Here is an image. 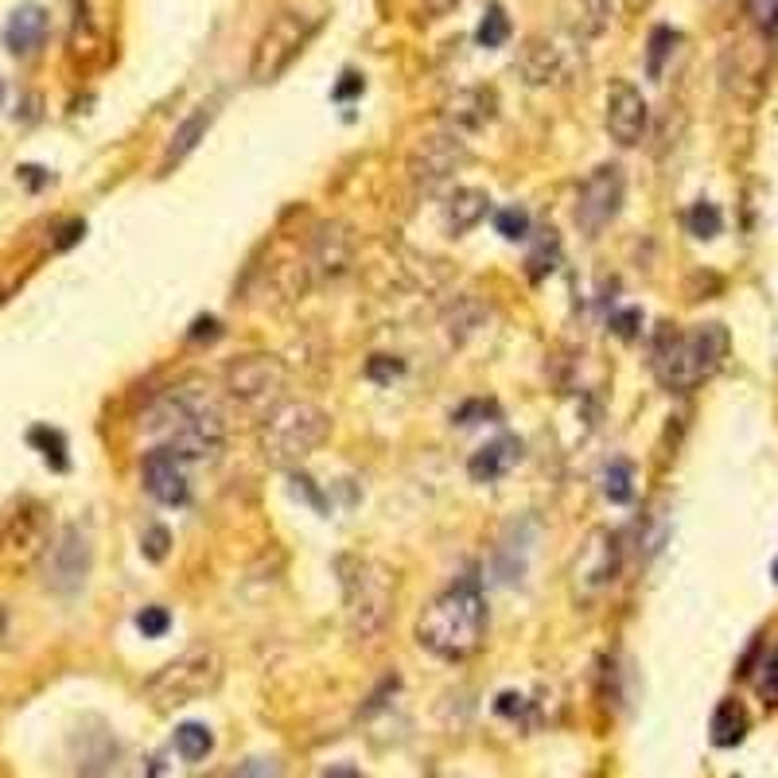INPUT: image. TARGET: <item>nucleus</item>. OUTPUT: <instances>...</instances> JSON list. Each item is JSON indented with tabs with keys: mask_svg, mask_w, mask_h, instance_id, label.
Listing matches in <instances>:
<instances>
[{
	"mask_svg": "<svg viewBox=\"0 0 778 778\" xmlns=\"http://www.w3.org/2000/svg\"><path fill=\"white\" fill-rule=\"evenodd\" d=\"M144 432L156 436V447L171 452L183 464L211 459L226 444V409L206 385L183 382L171 385L148 405L144 412Z\"/></svg>",
	"mask_w": 778,
	"mask_h": 778,
	"instance_id": "obj_1",
	"label": "nucleus"
},
{
	"mask_svg": "<svg viewBox=\"0 0 778 778\" xmlns=\"http://www.w3.org/2000/svg\"><path fill=\"white\" fill-rule=\"evenodd\" d=\"M487 631V600L475 580H459L444 588L417 619V643L440 662H467Z\"/></svg>",
	"mask_w": 778,
	"mask_h": 778,
	"instance_id": "obj_2",
	"label": "nucleus"
},
{
	"mask_svg": "<svg viewBox=\"0 0 778 778\" xmlns=\"http://www.w3.org/2000/svg\"><path fill=\"white\" fill-rule=\"evenodd\" d=\"M728 347H732V335L725 323H701L693 332L662 327L654 339L650 367L670 394H690L725 367Z\"/></svg>",
	"mask_w": 778,
	"mask_h": 778,
	"instance_id": "obj_3",
	"label": "nucleus"
},
{
	"mask_svg": "<svg viewBox=\"0 0 778 778\" xmlns=\"http://www.w3.org/2000/svg\"><path fill=\"white\" fill-rule=\"evenodd\" d=\"M335 573H339L343 608H347V626L358 643H378L382 631L390 626L394 611V576L374 556L343 553L335 556Z\"/></svg>",
	"mask_w": 778,
	"mask_h": 778,
	"instance_id": "obj_4",
	"label": "nucleus"
},
{
	"mask_svg": "<svg viewBox=\"0 0 778 778\" xmlns=\"http://www.w3.org/2000/svg\"><path fill=\"white\" fill-rule=\"evenodd\" d=\"M332 432V417L320 409L315 402H296V397H285L280 405L261 417V456L273 467H300L315 447L327 440Z\"/></svg>",
	"mask_w": 778,
	"mask_h": 778,
	"instance_id": "obj_5",
	"label": "nucleus"
},
{
	"mask_svg": "<svg viewBox=\"0 0 778 778\" xmlns=\"http://www.w3.org/2000/svg\"><path fill=\"white\" fill-rule=\"evenodd\" d=\"M218 681H223V658L206 646H195V650L179 654L176 662L160 666L144 685V697L153 701L156 713H171V708L195 705L206 693H215Z\"/></svg>",
	"mask_w": 778,
	"mask_h": 778,
	"instance_id": "obj_6",
	"label": "nucleus"
},
{
	"mask_svg": "<svg viewBox=\"0 0 778 778\" xmlns=\"http://www.w3.org/2000/svg\"><path fill=\"white\" fill-rule=\"evenodd\" d=\"M312 36H315V16L296 12V9L277 12V16L265 24V32L258 36V44H253L250 79L258 82V86L277 82L280 74H285L288 67L300 59V51H304Z\"/></svg>",
	"mask_w": 778,
	"mask_h": 778,
	"instance_id": "obj_7",
	"label": "nucleus"
},
{
	"mask_svg": "<svg viewBox=\"0 0 778 778\" xmlns=\"http://www.w3.org/2000/svg\"><path fill=\"white\" fill-rule=\"evenodd\" d=\"M514 71L526 86H568L584 71V39L568 32H541L522 44Z\"/></svg>",
	"mask_w": 778,
	"mask_h": 778,
	"instance_id": "obj_8",
	"label": "nucleus"
},
{
	"mask_svg": "<svg viewBox=\"0 0 778 778\" xmlns=\"http://www.w3.org/2000/svg\"><path fill=\"white\" fill-rule=\"evenodd\" d=\"M223 385L230 402H238L242 409L268 412L273 405L285 402L288 367L277 355H242L226 367Z\"/></svg>",
	"mask_w": 778,
	"mask_h": 778,
	"instance_id": "obj_9",
	"label": "nucleus"
},
{
	"mask_svg": "<svg viewBox=\"0 0 778 778\" xmlns=\"http://www.w3.org/2000/svg\"><path fill=\"white\" fill-rule=\"evenodd\" d=\"M89 564H94L89 534L82 526H63L47 541L44 556H39L44 588L55 591V596H79V591L86 588Z\"/></svg>",
	"mask_w": 778,
	"mask_h": 778,
	"instance_id": "obj_10",
	"label": "nucleus"
},
{
	"mask_svg": "<svg viewBox=\"0 0 778 778\" xmlns=\"http://www.w3.org/2000/svg\"><path fill=\"white\" fill-rule=\"evenodd\" d=\"M626 199V179L619 164H600L588 179L580 183V195H576V226L588 238H600L611 223L619 218Z\"/></svg>",
	"mask_w": 778,
	"mask_h": 778,
	"instance_id": "obj_11",
	"label": "nucleus"
},
{
	"mask_svg": "<svg viewBox=\"0 0 778 778\" xmlns=\"http://www.w3.org/2000/svg\"><path fill=\"white\" fill-rule=\"evenodd\" d=\"M467 156H471L467 153V141L459 133H452V129L424 133L409 153V179L417 183V188L432 191L456 176V171L467 164Z\"/></svg>",
	"mask_w": 778,
	"mask_h": 778,
	"instance_id": "obj_12",
	"label": "nucleus"
},
{
	"mask_svg": "<svg viewBox=\"0 0 778 778\" xmlns=\"http://www.w3.org/2000/svg\"><path fill=\"white\" fill-rule=\"evenodd\" d=\"M619 564H623V546H619L615 529H591L588 541L580 546L573 564V580L580 596H600L603 588H611L619 576Z\"/></svg>",
	"mask_w": 778,
	"mask_h": 778,
	"instance_id": "obj_13",
	"label": "nucleus"
},
{
	"mask_svg": "<svg viewBox=\"0 0 778 778\" xmlns=\"http://www.w3.org/2000/svg\"><path fill=\"white\" fill-rule=\"evenodd\" d=\"M355 261V238L343 223H320L308 238V250H304V277L312 285H332L339 280L343 273L350 268Z\"/></svg>",
	"mask_w": 778,
	"mask_h": 778,
	"instance_id": "obj_14",
	"label": "nucleus"
},
{
	"mask_svg": "<svg viewBox=\"0 0 778 778\" xmlns=\"http://www.w3.org/2000/svg\"><path fill=\"white\" fill-rule=\"evenodd\" d=\"M646 121H650V109H646L643 89L635 82H611L608 89V113H603V125H608V136L623 148H635L646 133Z\"/></svg>",
	"mask_w": 778,
	"mask_h": 778,
	"instance_id": "obj_15",
	"label": "nucleus"
},
{
	"mask_svg": "<svg viewBox=\"0 0 778 778\" xmlns=\"http://www.w3.org/2000/svg\"><path fill=\"white\" fill-rule=\"evenodd\" d=\"M494 113H499V94L487 86H464L456 89L452 98L444 101V109H440V117H444V129H452V133H479V129H487L494 121Z\"/></svg>",
	"mask_w": 778,
	"mask_h": 778,
	"instance_id": "obj_16",
	"label": "nucleus"
},
{
	"mask_svg": "<svg viewBox=\"0 0 778 778\" xmlns=\"http://www.w3.org/2000/svg\"><path fill=\"white\" fill-rule=\"evenodd\" d=\"M141 479H144V491L153 494L156 502H164V506H183L191 494L183 459H176L171 452H164V447H153V452L144 456Z\"/></svg>",
	"mask_w": 778,
	"mask_h": 778,
	"instance_id": "obj_17",
	"label": "nucleus"
},
{
	"mask_svg": "<svg viewBox=\"0 0 778 778\" xmlns=\"http://www.w3.org/2000/svg\"><path fill=\"white\" fill-rule=\"evenodd\" d=\"M487 211H491V195H487V191L456 188L447 195L444 211H440V226H444V234H452V238H464L467 230H475V226L483 223Z\"/></svg>",
	"mask_w": 778,
	"mask_h": 778,
	"instance_id": "obj_18",
	"label": "nucleus"
},
{
	"mask_svg": "<svg viewBox=\"0 0 778 778\" xmlns=\"http://www.w3.org/2000/svg\"><path fill=\"white\" fill-rule=\"evenodd\" d=\"M522 459V440L518 436H499L491 444H483L467 459V475L475 483H499L502 475H511Z\"/></svg>",
	"mask_w": 778,
	"mask_h": 778,
	"instance_id": "obj_19",
	"label": "nucleus"
},
{
	"mask_svg": "<svg viewBox=\"0 0 778 778\" xmlns=\"http://www.w3.org/2000/svg\"><path fill=\"white\" fill-rule=\"evenodd\" d=\"M529 549H534V526L529 522H511L499 549H494V573H499L502 584H518L526 576Z\"/></svg>",
	"mask_w": 778,
	"mask_h": 778,
	"instance_id": "obj_20",
	"label": "nucleus"
},
{
	"mask_svg": "<svg viewBox=\"0 0 778 778\" xmlns=\"http://www.w3.org/2000/svg\"><path fill=\"white\" fill-rule=\"evenodd\" d=\"M215 101H206V106H199L195 113L188 117V121H179L176 133H171L168 148H164V160H160V176H168V171H176L179 164L188 160L191 153L199 148V141L206 136V129H211V121H215Z\"/></svg>",
	"mask_w": 778,
	"mask_h": 778,
	"instance_id": "obj_21",
	"label": "nucleus"
},
{
	"mask_svg": "<svg viewBox=\"0 0 778 778\" xmlns=\"http://www.w3.org/2000/svg\"><path fill=\"white\" fill-rule=\"evenodd\" d=\"M611 12L615 4L611 0H561V20H564V32L576 39H596L608 32L611 24Z\"/></svg>",
	"mask_w": 778,
	"mask_h": 778,
	"instance_id": "obj_22",
	"label": "nucleus"
},
{
	"mask_svg": "<svg viewBox=\"0 0 778 778\" xmlns=\"http://www.w3.org/2000/svg\"><path fill=\"white\" fill-rule=\"evenodd\" d=\"M47 36V9L44 4H20L12 9L9 24H4V47L12 55H32Z\"/></svg>",
	"mask_w": 778,
	"mask_h": 778,
	"instance_id": "obj_23",
	"label": "nucleus"
},
{
	"mask_svg": "<svg viewBox=\"0 0 778 778\" xmlns=\"http://www.w3.org/2000/svg\"><path fill=\"white\" fill-rule=\"evenodd\" d=\"M708 728H713L716 747H735V743H743L747 728H752V716H747V708H743L740 701H720Z\"/></svg>",
	"mask_w": 778,
	"mask_h": 778,
	"instance_id": "obj_24",
	"label": "nucleus"
},
{
	"mask_svg": "<svg viewBox=\"0 0 778 778\" xmlns=\"http://www.w3.org/2000/svg\"><path fill=\"white\" fill-rule=\"evenodd\" d=\"M176 752H179V759L199 763L215 752V735H211L206 725H199V720H188V725L176 728Z\"/></svg>",
	"mask_w": 778,
	"mask_h": 778,
	"instance_id": "obj_25",
	"label": "nucleus"
},
{
	"mask_svg": "<svg viewBox=\"0 0 778 778\" xmlns=\"http://www.w3.org/2000/svg\"><path fill=\"white\" fill-rule=\"evenodd\" d=\"M27 444L39 447V456L47 459V464L55 467V471H67L71 467V459H67V440L59 429H47V424H36V429L27 432Z\"/></svg>",
	"mask_w": 778,
	"mask_h": 778,
	"instance_id": "obj_26",
	"label": "nucleus"
},
{
	"mask_svg": "<svg viewBox=\"0 0 778 778\" xmlns=\"http://www.w3.org/2000/svg\"><path fill=\"white\" fill-rule=\"evenodd\" d=\"M685 226H690L693 238H701V242H713L716 234L725 230V218H720V206L708 203V199H701V203L690 206V215H685Z\"/></svg>",
	"mask_w": 778,
	"mask_h": 778,
	"instance_id": "obj_27",
	"label": "nucleus"
},
{
	"mask_svg": "<svg viewBox=\"0 0 778 778\" xmlns=\"http://www.w3.org/2000/svg\"><path fill=\"white\" fill-rule=\"evenodd\" d=\"M603 494H608L615 506H626V502L635 499V467L626 464V459H615V464L603 471Z\"/></svg>",
	"mask_w": 778,
	"mask_h": 778,
	"instance_id": "obj_28",
	"label": "nucleus"
},
{
	"mask_svg": "<svg viewBox=\"0 0 778 778\" xmlns=\"http://www.w3.org/2000/svg\"><path fill=\"white\" fill-rule=\"evenodd\" d=\"M475 39H479V47H487V51H494V47H502L506 39H511V16L502 12V4H491V9H487V16L479 20Z\"/></svg>",
	"mask_w": 778,
	"mask_h": 778,
	"instance_id": "obj_29",
	"label": "nucleus"
},
{
	"mask_svg": "<svg viewBox=\"0 0 778 778\" xmlns=\"http://www.w3.org/2000/svg\"><path fill=\"white\" fill-rule=\"evenodd\" d=\"M678 44H681V36L673 32V27H654V32H650V51H646V71H650V79H662L666 59H670Z\"/></svg>",
	"mask_w": 778,
	"mask_h": 778,
	"instance_id": "obj_30",
	"label": "nucleus"
},
{
	"mask_svg": "<svg viewBox=\"0 0 778 778\" xmlns=\"http://www.w3.org/2000/svg\"><path fill=\"white\" fill-rule=\"evenodd\" d=\"M494 230L506 238V242H526L529 238V215L522 206H502L499 215H494Z\"/></svg>",
	"mask_w": 778,
	"mask_h": 778,
	"instance_id": "obj_31",
	"label": "nucleus"
},
{
	"mask_svg": "<svg viewBox=\"0 0 778 778\" xmlns=\"http://www.w3.org/2000/svg\"><path fill=\"white\" fill-rule=\"evenodd\" d=\"M171 626V615L164 608H144L141 615H136V631H141L144 638H164Z\"/></svg>",
	"mask_w": 778,
	"mask_h": 778,
	"instance_id": "obj_32",
	"label": "nucleus"
},
{
	"mask_svg": "<svg viewBox=\"0 0 778 778\" xmlns=\"http://www.w3.org/2000/svg\"><path fill=\"white\" fill-rule=\"evenodd\" d=\"M553 261H556V238H549V242H541V250L529 253V277L541 280L546 273H553Z\"/></svg>",
	"mask_w": 778,
	"mask_h": 778,
	"instance_id": "obj_33",
	"label": "nucleus"
},
{
	"mask_svg": "<svg viewBox=\"0 0 778 778\" xmlns=\"http://www.w3.org/2000/svg\"><path fill=\"white\" fill-rule=\"evenodd\" d=\"M638 323H643V312H638V308H626V312H615V315H611V332H615L619 339H635V335H638Z\"/></svg>",
	"mask_w": 778,
	"mask_h": 778,
	"instance_id": "obj_34",
	"label": "nucleus"
},
{
	"mask_svg": "<svg viewBox=\"0 0 778 778\" xmlns=\"http://www.w3.org/2000/svg\"><path fill=\"white\" fill-rule=\"evenodd\" d=\"M144 556H148V561H164V556H168V529L148 526V534H144Z\"/></svg>",
	"mask_w": 778,
	"mask_h": 778,
	"instance_id": "obj_35",
	"label": "nucleus"
},
{
	"mask_svg": "<svg viewBox=\"0 0 778 778\" xmlns=\"http://www.w3.org/2000/svg\"><path fill=\"white\" fill-rule=\"evenodd\" d=\"M230 778H280V767L273 759H246Z\"/></svg>",
	"mask_w": 778,
	"mask_h": 778,
	"instance_id": "obj_36",
	"label": "nucleus"
},
{
	"mask_svg": "<svg viewBox=\"0 0 778 778\" xmlns=\"http://www.w3.org/2000/svg\"><path fill=\"white\" fill-rule=\"evenodd\" d=\"M747 9H752V16L759 27H767V32L778 27V0H747Z\"/></svg>",
	"mask_w": 778,
	"mask_h": 778,
	"instance_id": "obj_37",
	"label": "nucleus"
},
{
	"mask_svg": "<svg viewBox=\"0 0 778 778\" xmlns=\"http://www.w3.org/2000/svg\"><path fill=\"white\" fill-rule=\"evenodd\" d=\"M402 362H394V358H385V355H374L370 358V367H367V374L374 378V382H390V378H397L402 374Z\"/></svg>",
	"mask_w": 778,
	"mask_h": 778,
	"instance_id": "obj_38",
	"label": "nucleus"
},
{
	"mask_svg": "<svg viewBox=\"0 0 778 778\" xmlns=\"http://www.w3.org/2000/svg\"><path fill=\"white\" fill-rule=\"evenodd\" d=\"M759 697L767 701V705H778V658H770L767 673L759 678Z\"/></svg>",
	"mask_w": 778,
	"mask_h": 778,
	"instance_id": "obj_39",
	"label": "nucleus"
},
{
	"mask_svg": "<svg viewBox=\"0 0 778 778\" xmlns=\"http://www.w3.org/2000/svg\"><path fill=\"white\" fill-rule=\"evenodd\" d=\"M362 86H367V82H362V74L347 71V74H343L339 86H335V101H350L355 94H362Z\"/></svg>",
	"mask_w": 778,
	"mask_h": 778,
	"instance_id": "obj_40",
	"label": "nucleus"
},
{
	"mask_svg": "<svg viewBox=\"0 0 778 778\" xmlns=\"http://www.w3.org/2000/svg\"><path fill=\"white\" fill-rule=\"evenodd\" d=\"M499 713L502 716H522V713H526V701H522L518 693H502V697H499Z\"/></svg>",
	"mask_w": 778,
	"mask_h": 778,
	"instance_id": "obj_41",
	"label": "nucleus"
},
{
	"mask_svg": "<svg viewBox=\"0 0 778 778\" xmlns=\"http://www.w3.org/2000/svg\"><path fill=\"white\" fill-rule=\"evenodd\" d=\"M459 4H464V0H424V12H429V16H447V12L459 9Z\"/></svg>",
	"mask_w": 778,
	"mask_h": 778,
	"instance_id": "obj_42",
	"label": "nucleus"
},
{
	"mask_svg": "<svg viewBox=\"0 0 778 778\" xmlns=\"http://www.w3.org/2000/svg\"><path fill=\"white\" fill-rule=\"evenodd\" d=\"M20 176L27 179V188H44L47 179H51V176H44V168H32V164H27V168H20Z\"/></svg>",
	"mask_w": 778,
	"mask_h": 778,
	"instance_id": "obj_43",
	"label": "nucleus"
},
{
	"mask_svg": "<svg viewBox=\"0 0 778 778\" xmlns=\"http://www.w3.org/2000/svg\"><path fill=\"white\" fill-rule=\"evenodd\" d=\"M615 4V12H643L650 0H611Z\"/></svg>",
	"mask_w": 778,
	"mask_h": 778,
	"instance_id": "obj_44",
	"label": "nucleus"
},
{
	"mask_svg": "<svg viewBox=\"0 0 778 778\" xmlns=\"http://www.w3.org/2000/svg\"><path fill=\"white\" fill-rule=\"evenodd\" d=\"M323 778H362V775H358L355 767H332Z\"/></svg>",
	"mask_w": 778,
	"mask_h": 778,
	"instance_id": "obj_45",
	"label": "nucleus"
},
{
	"mask_svg": "<svg viewBox=\"0 0 778 778\" xmlns=\"http://www.w3.org/2000/svg\"><path fill=\"white\" fill-rule=\"evenodd\" d=\"M4 626H9V611L0 608V635H4Z\"/></svg>",
	"mask_w": 778,
	"mask_h": 778,
	"instance_id": "obj_46",
	"label": "nucleus"
},
{
	"mask_svg": "<svg viewBox=\"0 0 778 778\" xmlns=\"http://www.w3.org/2000/svg\"><path fill=\"white\" fill-rule=\"evenodd\" d=\"M775 580H778V561H775Z\"/></svg>",
	"mask_w": 778,
	"mask_h": 778,
	"instance_id": "obj_47",
	"label": "nucleus"
},
{
	"mask_svg": "<svg viewBox=\"0 0 778 778\" xmlns=\"http://www.w3.org/2000/svg\"><path fill=\"white\" fill-rule=\"evenodd\" d=\"M0 94H4V86H0Z\"/></svg>",
	"mask_w": 778,
	"mask_h": 778,
	"instance_id": "obj_48",
	"label": "nucleus"
}]
</instances>
